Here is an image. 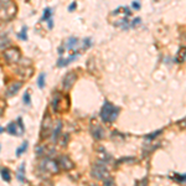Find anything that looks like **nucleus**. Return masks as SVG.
Here are the masks:
<instances>
[{
  "mask_svg": "<svg viewBox=\"0 0 186 186\" xmlns=\"http://www.w3.org/2000/svg\"><path fill=\"white\" fill-rule=\"evenodd\" d=\"M4 132V128H1V127H0V133H3Z\"/></svg>",
  "mask_w": 186,
  "mask_h": 186,
  "instance_id": "c756f323",
  "label": "nucleus"
},
{
  "mask_svg": "<svg viewBox=\"0 0 186 186\" xmlns=\"http://www.w3.org/2000/svg\"><path fill=\"white\" fill-rule=\"evenodd\" d=\"M52 17V10L50 8H46L44 10V15L41 17V21H45V20H49V19Z\"/></svg>",
  "mask_w": 186,
  "mask_h": 186,
  "instance_id": "6ab92c4d",
  "label": "nucleus"
},
{
  "mask_svg": "<svg viewBox=\"0 0 186 186\" xmlns=\"http://www.w3.org/2000/svg\"><path fill=\"white\" fill-rule=\"evenodd\" d=\"M91 175L96 180H101V181H104L107 179H109V171L108 169L105 167V165L102 162V164H94L91 170Z\"/></svg>",
  "mask_w": 186,
  "mask_h": 186,
  "instance_id": "7ed1b4c3",
  "label": "nucleus"
},
{
  "mask_svg": "<svg viewBox=\"0 0 186 186\" xmlns=\"http://www.w3.org/2000/svg\"><path fill=\"white\" fill-rule=\"evenodd\" d=\"M4 58L9 63H17L21 60V52L20 50L16 47H9L4 51Z\"/></svg>",
  "mask_w": 186,
  "mask_h": 186,
  "instance_id": "39448f33",
  "label": "nucleus"
},
{
  "mask_svg": "<svg viewBox=\"0 0 186 186\" xmlns=\"http://www.w3.org/2000/svg\"><path fill=\"white\" fill-rule=\"evenodd\" d=\"M21 86H22V82H14V83H11V85L9 86L8 91H6V96L8 97L15 96L16 93L19 92V90L21 88Z\"/></svg>",
  "mask_w": 186,
  "mask_h": 186,
  "instance_id": "f8f14e48",
  "label": "nucleus"
},
{
  "mask_svg": "<svg viewBox=\"0 0 186 186\" xmlns=\"http://www.w3.org/2000/svg\"><path fill=\"white\" fill-rule=\"evenodd\" d=\"M162 133V129H159V130H156V132H154V133H151V134H148V135L145 137L146 139H154V138H156L159 134H161Z\"/></svg>",
  "mask_w": 186,
  "mask_h": 186,
  "instance_id": "5701e85b",
  "label": "nucleus"
},
{
  "mask_svg": "<svg viewBox=\"0 0 186 186\" xmlns=\"http://www.w3.org/2000/svg\"><path fill=\"white\" fill-rule=\"evenodd\" d=\"M45 85H46V74L41 73L39 78H37V86H39L40 90H42V88H45Z\"/></svg>",
  "mask_w": 186,
  "mask_h": 186,
  "instance_id": "a211bd4d",
  "label": "nucleus"
},
{
  "mask_svg": "<svg viewBox=\"0 0 186 186\" xmlns=\"http://www.w3.org/2000/svg\"><path fill=\"white\" fill-rule=\"evenodd\" d=\"M41 169L47 171L49 174H57L60 171V166L56 160H52V159H50V158H47V159H45L41 162Z\"/></svg>",
  "mask_w": 186,
  "mask_h": 186,
  "instance_id": "423d86ee",
  "label": "nucleus"
},
{
  "mask_svg": "<svg viewBox=\"0 0 186 186\" xmlns=\"http://www.w3.org/2000/svg\"><path fill=\"white\" fill-rule=\"evenodd\" d=\"M77 81V74L76 72H68L65 74V77H63V81H62V85H63V88L65 90H71L72 86L74 85V82Z\"/></svg>",
  "mask_w": 186,
  "mask_h": 186,
  "instance_id": "6e6552de",
  "label": "nucleus"
},
{
  "mask_svg": "<svg viewBox=\"0 0 186 186\" xmlns=\"http://www.w3.org/2000/svg\"><path fill=\"white\" fill-rule=\"evenodd\" d=\"M57 164L60 166V169H62V170H71L73 169V161L69 159V158L67 155H61L58 158V160H57Z\"/></svg>",
  "mask_w": 186,
  "mask_h": 186,
  "instance_id": "1a4fd4ad",
  "label": "nucleus"
},
{
  "mask_svg": "<svg viewBox=\"0 0 186 186\" xmlns=\"http://www.w3.org/2000/svg\"><path fill=\"white\" fill-rule=\"evenodd\" d=\"M52 129H53L52 119H51L50 114L46 112L45 117L42 119V123H41V139H45V138H47L49 135H51Z\"/></svg>",
  "mask_w": 186,
  "mask_h": 186,
  "instance_id": "20e7f679",
  "label": "nucleus"
},
{
  "mask_svg": "<svg viewBox=\"0 0 186 186\" xmlns=\"http://www.w3.org/2000/svg\"><path fill=\"white\" fill-rule=\"evenodd\" d=\"M185 61V49L183 47V50L179 52V57H178V62H184Z\"/></svg>",
  "mask_w": 186,
  "mask_h": 186,
  "instance_id": "393cba45",
  "label": "nucleus"
},
{
  "mask_svg": "<svg viewBox=\"0 0 186 186\" xmlns=\"http://www.w3.org/2000/svg\"><path fill=\"white\" fill-rule=\"evenodd\" d=\"M119 112H120L119 107L114 105L113 103H110L109 101H104V104L102 105L99 115H101V118L104 123H113L114 120L118 118Z\"/></svg>",
  "mask_w": 186,
  "mask_h": 186,
  "instance_id": "f257e3e1",
  "label": "nucleus"
},
{
  "mask_svg": "<svg viewBox=\"0 0 186 186\" xmlns=\"http://www.w3.org/2000/svg\"><path fill=\"white\" fill-rule=\"evenodd\" d=\"M49 27H50V29H52V27H53V21H52V17H51V19H49Z\"/></svg>",
  "mask_w": 186,
  "mask_h": 186,
  "instance_id": "cd10ccee",
  "label": "nucleus"
},
{
  "mask_svg": "<svg viewBox=\"0 0 186 186\" xmlns=\"http://www.w3.org/2000/svg\"><path fill=\"white\" fill-rule=\"evenodd\" d=\"M63 98H65V97L61 94V93H58V92L53 94V98H52V101H51V107H52L53 112H56V113L63 110V108H62Z\"/></svg>",
  "mask_w": 186,
  "mask_h": 186,
  "instance_id": "0eeeda50",
  "label": "nucleus"
},
{
  "mask_svg": "<svg viewBox=\"0 0 186 186\" xmlns=\"http://www.w3.org/2000/svg\"><path fill=\"white\" fill-rule=\"evenodd\" d=\"M77 55H78V53L71 55L68 58H63V56H61V57L58 58V61H57V67H66V66H68V65L71 63L72 61H74V60H76Z\"/></svg>",
  "mask_w": 186,
  "mask_h": 186,
  "instance_id": "ddd939ff",
  "label": "nucleus"
},
{
  "mask_svg": "<svg viewBox=\"0 0 186 186\" xmlns=\"http://www.w3.org/2000/svg\"><path fill=\"white\" fill-rule=\"evenodd\" d=\"M16 178H17V180L20 181V183H25L26 181V179H25V164H21V166L19 167Z\"/></svg>",
  "mask_w": 186,
  "mask_h": 186,
  "instance_id": "dca6fc26",
  "label": "nucleus"
},
{
  "mask_svg": "<svg viewBox=\"0 0 186 186\" xmlns=\"http://www.w3.org/2000/svg\"><path fill=\"white\" fill-rule=\"evenodd\" d=\"M132 6H133V9H135V10H139V9H140V4H139L138 1H133Z\"/></svg>",
  "mask_w": 186,
  "mask_h": 186,
  "instance_id": "a878e982",
  "label": "nucleus"
},
{
  "mask_svg": "<svg viewBox=\"0 0 186 186\" xmlns=\"http://www.w3.org/2000/svg\"><path fill=\"white\" fill-rule=\"evenodd\" d=\"M91 133L92 135L96 139H98V140H101V139H104V129L101 127L99 124H94L91 127Z\"/></svg>",
  "mask_w": 186,
  "mask_h": 186,
  "instance_id": "9b49d317",
  "label": "nucleus"
},
{
  "mask_svg": "<svg viewBox=\"0 0 186 186\" xmlns=\"http://www.w3.org/2000/svg\"><path fill=\"white\" fill-rule=\"evenodd\" d=\"M61 130H62V122L61 120H58L57 122V125H56V127L52 129V139H53V142L56 143L57 142V139L61 137Z\"/></svg>",
  "mask_w": 186,
  "mask_h": 186,
  "instance_id": "4468645a",
  "label": "nucleus"
},
{
  "mask_svg": "<svg viewBox=\"0 0 186 186\" xmlns=\"http://www.w3.org/2000/svg\"><path fill=\"white\" fill-rule=\"evenodd\" d=\"M0 175H1V179L5 181V183H10L11 174H10V170H9L8 167H1V169H0Z\"/></svg>",
  "mask_w": 186,
  "mask_h": 186,
  "instance_id": "2eb2a0df",
  "label": "nucleus"
},
{
  "mask_svg": "<svg viewBox=\"0 0 186 186\" xmlns=\"http://www.w3.org/2000/svg\"><path fill=\"white\" fill-rule=\"evenodd\" d=\"M175 180L178 181V183H185V180H186V178H185V174H183V175H179V174H175Z\"/></svg>",
  "mask_w": 186,
  "mask_h": 186,
  "instance_id": "b1692460",
  "label": "nucleus"
},
{
  "mask_svg": "<svg viewBox=\"0 0 186 186\" xmlns=\"http://www.w3.org/2000/svg\"><path fill=\"white\" fill-rule=\"evenodd\" d=\"M22 102H24L26 105H29L31 103V97H30V92L29 91H26L24 93V96H22Z\"/></svg>",
  "mask_w": 186,
  "mask_h": 186,
  "instance_id": "412c9836",
  "label": "nucleus"
},
{
  "mask_svg": "<svg viewBox=\"0 0 186 186\" xmlns=\"http://www.w3.org/2000/svg\"><path fill=\"white\" fill-rule=\"evenodd\" d=\"M16 14V5L15 4H11V3H4V1H0V19L3 20H9L15 16Z\"/></svg>",
  "mask_w": 186,
  "mask_h": 186,
  "instance_id": "f03ea898",
  "label": "nucleus"
},
{
  "mask_svg": "<svg viewBox=\"0 0 186 186\" xmlns=\"http://www.w3.org/2000/svg\"><path fill=\"white\" fill-rule=\"evenodd\" d=\"M0 1H4V3H6V1H10V0H0Z\"/></svg>",
  "mask_w": 186,
  "mask_h": 186,
  "instance_id": "7c9ffc66",
  "label": "nucleus"
},
{
  "mask_svg": "<svg viewBox=\"0 0 186 186\" xmlns=\"http://www.w3.org/2000/svg\"><path fill=\"white\" fill-rule=\"evenodd\" d=\"M78 44V39H76V37H69V39L66 40V49L71 50V49H74Z\"/></svg>",
  "mask_w": 186,
  "mask_h": 186,
  "instance_id": "f3484780",
  "label": "nucleus"
},
{
  "mask_svg": "<svg viewBox=\"0 0 186 186\" xmlns=\"http://www.w3.org/2000/svg\"><path fill=\"white\" fill-rule=\"evenodd\" d=\"M63 51H65V49H63V47L58 49V53H60V55H61V53H63Z\"/></svg>",
  "mask_w": 186,
  "mask_h": 186,
  "instance_id": "c85d7f7f",
  "label": "nucleus"
},
{
  "mask_svg": "<svg viewBox=\"0 0 186 186\" xmlns=\"http://www.w3.org/2000/svg\"><path fill=\"white\" fill-rule=\"evenodd\" d=\"M6 130H8L9 134H11V135H15V137H20V134L24 133V130H21L20 127H19L17 122H11V123H9Z\"/></svg>",
  "mask_w": 186,
  "mask_h": 186,
  "instance_id": "9d476101",
  "label": "nucleus"
},
{
  "mask_svg": "<svg viewBox=\"0 0 186 186\" xmlns=\"http://www.w3.org/2000/svg\"><path fill=\"white\" fill-rule=\"evenodd\" d=\"M17 36H19V39H21V40L26 41V40H27V27H26V26L22 27V31H21Z\"/></svg>",
  "mask_w": 186,
  "mask_h": 186,
  "instance_id": "4be33fe9",
  "label": "nucleus"
},
{
  "mask_svg": "<svg viewBox=\"0 0 186 186\" xmlns=\"http://www.w3.org/2000/svg\"><path fill=\"white\" fill-rule=\"evenodd\" d=\"M76 6H77V3H72L71 5L68 6V11H73L74 9H76Z\"/></svg>",
  "mask_w": 186,
  "mask_h": 186,
  "instance_id": "bb28decb",
  "label": "nucleus"
},
{
  "mask_svg": "<svg viewBox=\"0 0 186 186\" xmlns=\"http://www.w3.org/2000/svg\"><path fill=\"white\" fill-rule=\"evenodd\" d=\"M27 145H29V142H24V143H22V144H21V146H20V148H17V150H16V156H21L22 153H25V151H26Z\"/></svg>",
  "mask_w": 186,
  "mask_h": 186,
  "instance_id": "aec40b11",
  "label": "nucleus"
}]
</instances>
